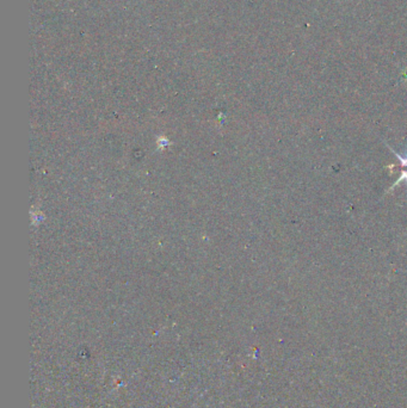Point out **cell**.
Wrapping results in <instances>:
<instances>
[{"label": "cell", "mask_w": 407, "mask_h": 408, "mask_svg": "<svg viewBox=\"0 0 407 408\" xmlns=\"http://www.w3.org/2000/svg\"><path fill=\"white\" fill-rule=\"evenodd\" d=\"M394 153H395V156H397L401 160V163H403V166H407V157L405 158V157L400 156V154H398L397 152H394Z\"/></svg>", "instance_id": "1"}]
</instances>
